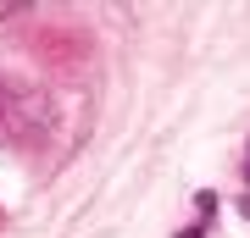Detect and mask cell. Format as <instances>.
Listing matches in <instances>:
<instances>
[{
  "mask_svg": "<svg viewBox=\"0 0 250 238\" xmlns=\"http://www.w3.org/2000/svg\"><path fill=\"white\" fill-rule=\"evenodd\" d=\"M178 238H206V227H189V233H178Z\"/></svg>",
  "mask_w": 250,
  "mask_h": 238,
  "instance_id": "1",
  "label": "cell"
},
{
  "mask_svg": "<svg viewBox=\"0 0 250 238\" xmlns=\"http://www.w3.org/2000/svg\"><path fill=\"white\" fill-rule=\"evenodd\" d=\"M245 183H250V144H245Z\"/></svg>",
  "mask_w": 250,
  "mask_h": 238,
  "instance_id": "2",
  "label": "cell"
}]
</instances>
